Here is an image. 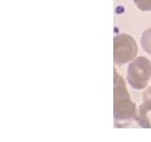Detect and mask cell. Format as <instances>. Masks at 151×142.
Segmentation results:
<instances>
[{"instance_id":"obj_1","label":"cell","mask_w":151,"mask_h":142,"mask_svg":"<svg viewBox=\"0 0 151 142\" xmlns=\"http://www.w3.org/2000/svg\"><path fill=\"white\" fill-rule=\"evenodd\" d=\"M114 120L116 125H124L132 120H137L135 104L130 100L123 78L114 71Z\"/></svg>"},{"instance_id":"obj_2","label":"cell","mask_w":151,"mask_h":142,"mask_svg":"<svg viewBox=\"0 0 151 142\" xmlns=\"http://www.w3.org/2000/svg\"><path fill=\"white\" fill-rule=\"evenodd\" d=\"M151 77V62L146 57H139L128 66L127 80L135 90H143L147 86Z\"/></svg>"},{"instance_id":"obj_3","label":"cell","mask_w":151,"mask_h":142,"mask_svg":"<svg viewBox=\"0 0 151 142\" xmlns=\"http://www.w3.org/2000/svg\"><path fill=\"white\" fill-rule=\"evenodd\" d=\"M137 55V45L134 39L127 34H121L113 39V60L118 65L133 60Z\"/></svg>"},{"instance_id":"obj_4","label":"cell","mask_w":151,"mask_h":142,"mask_svg":"<svg viewBox=\"0 0 151 142\" xmlns=\"http://www.w3.org/2000/svg\"><path fill=\"white\" fill-rule=\"evenodd\" d=\"M144 102L141 104L137 113V121L143 128H151V97L143 95Z\"/></svg>"},{"instance_id":"obj_5","label":"cell","mask_w":151,"mask_h":142,"mask_svg":"<svg viewBox=\"0 0 151 142\" xmlns=\"http://www.w3.org/2000/svg\"><path fill=\"white\" fill-rule=\"evenodd\" d=\"M142 47L145 52L151 54V28H148L143 33L141 38Z\"/></svg>"},{"instance_id":"obj_6","label":"cell","mask_w":151,"mask_h":142,"mask_svg":"<svg viewBox=\"0 0 151 142\" xmlns=\"http://www.w3.org/2000/svg\"><path fill=\"white\" fill-rule=\"evenodd\" d=\"M133 2L141 11L144 12L151 11V0H133Z\"/></svg>"},{"instance_id":"obj_7","label":"cell","mask_w":151,"mask_h":142,"mask_svg":"<svg viewBox=\"0 0 151 142\" xmlns=\"http://www.w3.org/2000/svg\"><path fill=\"white\" fill-rule=\"evenodd\" d=\"M144 96H149V97H151V86L144 93Z\"/></svg>"}]
</instances>
